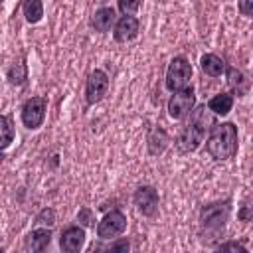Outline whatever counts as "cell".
Returning a JSON list of instances; mask_svg holds the SVG:
<instances>
[{
    "label": "cell",
    "mask_w": 253,
    "mask_h": 253,
    "mask_svg": "<svg viewBox=\"0 0 253 253\" xmlns=\"http://www.w3.org/2000/svg\"><path fill=\"white\" fill-rule=\"evenodd\" d=\"M208 125H211V115H210V109L206 105H200L192 111V117H190V125L182 130L180 138H178V146L182 152H192L200 146V142L204 140L206 136V128Z\"/></svg>",
    "instance_id": "6da1fadb"
},
{
    "label": "cell",
    "mask_w": 253,
    "mask_h": 253,
    "mask_svg": "<svg viewBox=\"0 0 253 253\" xmlns=\"http://www.w3.org/2000/svg\"><path fill=\"white\" fill-rule=\"evenodd\" d=\"M206 148L215 160L231 158L237 152V128L231 123L215 125L206 142Z\"/></svg>",
    "instance_id": "7a4b0ae2"
},
{
    "label": "cell",
    "mask_w": 253,
    "mask_h": 253,
    "mask_svg": "<svg viewBox=\"0 0 253 253\" xmlns=\"http://www.w3.org/2000/svg\"><path fill=\"white\" fill-rule=\"evenodd\" d=\"M190 79H192V65L188 63V59L174 57L168 65V71H166V87L172 93L182 91V89L190 87Z\"/></svg>",
    "instance_id": "3957f363"
},
{
    "label": "cell",
    "mask_w": 253,
    "mask_h": 253,
    "mask_svg": "<svg viewBox=\"0 0 253 253\" xmlns=\"http://www.w3.org/2000/svg\"><path fill=\"white\" fill-rule=\"evenodd\" d=\"M229 217V202H217V204H210L202 210L200 213V221L202 227L210 229V231H217L225 225Z\"/></svg>",
    "instance_id": "277c9868"
},
{
    "label": "cell",
    "mask_w": 253,
    "mask_h": 253,
    "mask_svg": "<svg viewBox=\"0 0 253 253\" xmlns=\"http://www.w3.org/2000/svg\"><path fill=\"white\" fill-rule=\"evenodd\" d=\"M45 109H47V101L43 97L28 99L22 107V123L28 128H38L45 119Z\"/></svg>",
    "instance_id": "5b68a950"
},
{
    "label": "cell",
    "mask_w": 253,
    "mask_h": 253,
    "mask_svg": "<svg viewBox=\"0 0 253 253\" xmlns=\"http://www.w3.org/2000/svg\"><path fill=\"white\" fill-rule=\"evenodd\" d=\"M126 229V215L119 210H113L109 211L97 225V235L101 239H111V237H117L121 235L123 231Z\"/></svg>",
    "instance_id": "8992f818"
},
{
    "label": "cell",
    "mask_w": 253,
    "mask_h": 253,
    "mask_svg": "<svg viewBox=\"0 0 253 253\" xmlns=\"http://www.w3.org/2000/svg\"><path fill=\"white\" fill-rule=\"evenodd\" d=\"M194 103H196V95L192 89L174 91V95L168 101V115L172 119H184L194 109Z\"/></svg>",
    "instance_id": "52a82bcc"
},
{
    "label": "cell",
    "mask_w": 253,
    "mask_h": 253,
    "mask_svg": "<svg viewBox=\"0 0 253 253\" xmlns=\"http://www.w3.org/2000/svg\"><path fill=\"white\" fill-rule=\"evenodd\" d=\"M107 89H109V77L105 71L101 69H95L89 79H87V85H85V99L89 105H95L99 103L105 95H107Z\"/></svg>",
    "instance_id": "ba28073f"
},
{
    "label": "cell",
    "mask_w": 253,
    "mask_h": 253,
    "mask_svg": "<svg viewBox=\"0 0 253 253\" xmlns=\"http://www.w3.org/2000/svg\"><path fill=\"white\" fill-rule=\"evenodd\" d=\"M134 206L142 215H154L158 210V194L152 186H140L134 194Z\"/></svg>",
    "instance_id": "9c48e42d"
},
{
    "label": "cell",
    "mask_w": 253,
    "mask_h": 253,
    "mask_svg": "<svg viewBox=\"0 0 253 253\" xmlns=\"http://www.w3.org/2000/svg\"><path fill=\"white\" fill-rule=\"evenodd\" d=\"M85 243V231L81 227H67L63 233H61V239H59V247L67 253H75L83 247Z\"/></svg>",
    "instance_id": "30bf717a"
},
{
    "label": "cell",
    "mask_w": 253,
    "mask_h": 253,
    "mask_svg": "<svg viewBox=\"0 0 253 253\" xmlns=\"http://www.w3.org/2000/svg\"><path fill=\"white\" fill-rule=\"evenodd\" d=\"M138 34V20L134 16H123L115 26V40L128 42Z\"/></svg>",
    "instance_id": "8fae6325"
},
{
    "label": "cell",
    "mask_w": 253,
    "mask_h": 253,
    "mask_svg": "<svg viewBox=\"0 0 253 253\" xmlns=\"http://www.w3.org/2000/svg\"><path fill=\"white\" fill-rule=\"evenodd\" d=\"M51 241V231L49 229H34L26 237V249L28 251H43Z\"/></svg>",
    "instance_id": "7c38bea8"
},
{
    "label": "cell",
    "mask_w": 253,
    "mask_h": 253,
    "mask_svg": "<svg viewBox=\"0 0 253 253\" xmlns=\"http://www.w3.org/2000/svg\"><path fill=\"white\" fill-rule=\"evenodd\" d=\"M115 10L113 8H99L95 14H93V20H91V26L97 30V32H109L111 26L115 24Z\"/></svg>",
    "instance_id": "4fadbf2b"
},
{
    "label": "cell",
    "mask_w": 253,
    "mask_h": 253,
    "mask_svg": "<svg viewBox=\"0 0 253 253\" xmlns=\"http://www.w3.org/2000/svg\"><path fill=\"white\" fill-rule=\"evenodd\" d=\"M200 65L204 69L206 75H211V77H219L223 71H225V63L221 57H217L215 53H204L202 59H200Z\"/></svg>",
    "instance_id": "5bb4252c"
},
{
    "label": "cell",
    "mask_w": 253,
    "mask_h": 253,
    "mask_svg": "<svg viewBox=\"0 0 253 253\" xmlns=\"http://www.w3.org/2000/svg\"><path fill=\"white\" fill-rule=\"evenodd\" d=\"M231 107H233V95H229V93H219V95L211 97L208 103V109L215 115H227L231 111Z\"/></svg>",
    "instance_id": "9a60e30c"
},
{
    "label": "cell",
    "mask_w": 253,
    "mask_h": 253,
    "mask_svg": "<svg viewBox=\"0 0 253 253\" xmlns=\"http://www.w3.org/2000/svg\"><path fill=\"white\" fill-rule=\"evenodd\" d=\"M225 71H227V83H229V87H231L237 95H243V93L247 91V87H249L247 77H245L239 69H235V67H229V69H225Z\"/></svg>",
    "instance_id": "2e32d148"
},
{
    "label": "cell",
    "mask_w": 253,
    "mask_h": 253,
    "mask_svg": "<svg viewBox=\"0 0 253 253\" xmlns=\"http://www.w3.org/2000/svg\"><path fill=\"white\" fill-rule=\"evenodd\" d=\"M168 144V136L162 128H154L148 134V152L150 154H160Z\"/></svg>",
    "instance_id": "e0dca14e"
},
{
    "label": "cell",
    "mask_w": 253,
    "mask_h": 253,
    "mask_svg": "<svg viewBox=\"0 0 253 253\" xmlns=\"http://www.w3.org/2000/svg\"><path fill=\"white\" fill-rule=\"evenodd\" d=\"M14 140V125L10 121V117L0 115V150L8 148Z\"/></svg>",
    "instance_id": "ac0fdd59"
},
{
    "label": "cell",
    "mask_w": 253,
    "mask_h": 253,
    "mask_svg": "<svg viewBox=\"0 0 253 253\" xmlns=\"http://www.w3.org/2000/svg\"><path fill=\"white\" fill-rule=\"evenodd\" d=\"M24 16L30 24H36L43 16V4L42 0H26L24 2Z\"/></svg>",
    "instance_id": "d6986e66"
},
{
    "label": "cell",
    "mask_w": 253,
    "mask_h": 253,
    "mask_svg": "<svg viewBox=\"0 0 253 253\" xmlns=\"http://www.w3.org/2000/svg\"><path fill=\"white\" fill-rule=\"evenodd\" d=\"M26 79H28V69L24 63H16L8 69V81L12 85H24Z\"/></svg>",
    "instance_id": "ffe728a7"
},
{
    "label": "cell",
    "mask_w": 253,
    "mask_h": 253,
    "mask_svg": "<svg viewBox=\"0 0 253 253\" xmlns=\"http://www.w3.org/2000/svg\"><path fill=\"white\" fill-rule=\"evenodd\" d=\"M117 4H119V10H121L125 16H132V14L138 10L140 0H117Z\"/></svg>",
    "instance_id": "44dd1931"
},
{
    "label": "cell",
    "mask_w": 253,
    "mask_h": 253,
    "mask_svg": "<svg viewBox=\"0 0 253 253\" xmlns=\"http://www.w3.org/2000/svg\"><path fill=\"white\" fill-rule=\"evenodd\" d=\"M36 223H38V225H53V223H55V211L49 210V208L42 210V211L38 213V217H36Z\"/></svg>",
    "instance_id": "7402d4cb"
},
{
    "label": "cell",
    "mask_w": 253,
    "mask_h": 253,
    "mask_svg": "<svg viewBox=\"0 0 253 253\" xmlns=\"http://www.w3.org/2000/svg\"><path fill=\"white\" fill-rule=\"evenodd\" d=\"M77 219H79L83 225H93V221H95V217H93V211H91L89 208H83V210L79 211Z\"/></svg>",
    "instance_id": "603a6c76"
},
{
    "label": "cell",
    "mask_w": 253,
    "mask_h": 253,
    "mask_svg": "<svg viewBox=\"0 0 253 253\" xmlns=\"http://www.w3.org/2000/svg\"><path fill=\"white\" fill-rule=\"evenodd\" d=\"M239 12L243 16H251L253 14V0H239Z\"/></svg>",
    "instance_id": "cb8c5ba5"
},
{
    "label": "cell",
    "mask_w": 253,
    "mask_h": 253,
    "mask_svg": "<svg viewBox=\"0 0 253 253\" xmlns=\"http://www.w3.org/2000/svg\"><path fill=\"white\" fill-rule=\"evenodd\" d=\"M219 249L221 251H245V247L241 243H223V245H219Z\"/></svg>",
    "instance_id": "d4e9b609"
},
{
    "label": "cell",
    "mask_w": 253,
    "mask_h": 253,
    "mask_svg": "<svg viewBox=\"0 0 253 253\" xmlns=\"http://www.w3.org/2000/svg\"><path fill=\"white\" fill-rule=\"evenodd\" d=\"M111 249H113V251H126V249H128V241H126V239H121V241H117V243H111Z\"/></svg>",
    "instance_id": "484cf974"
},
{
    "label": "cell",
    "mask_w": 253,
    "mask_h": 253,
    "mask_svg": "<svg viewBox=\"0 0 253 253\" xmlns=\"http://www.w3.org/2000/svg\"><path fill=\"white\" fill-rule=\"evenodd\" d=\"M2 158H4V156H2V152H0V162H2Z\"/></svg>",
    "instance_id": "4316f807"
}]
</instances>
